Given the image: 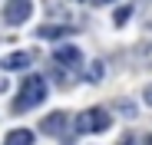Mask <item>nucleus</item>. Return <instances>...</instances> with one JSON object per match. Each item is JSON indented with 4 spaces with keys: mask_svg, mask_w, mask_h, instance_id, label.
I'll list each match as a JSON object with an SVG mask.
<instances>
[{
    "mask_svg": "<svg viewBox=\"0 0 152 145\" xmlns=\"http://www.w3.org/2000/svg\"><path fill=\"white\" fill-rule=\"evenodd\" d=\"M96 4H116V0H96Z\"/></svg>",
    "mask_w": 152,
    "mask_h": 145,
    "instance_id": "12",
    "label": "nucleus"
},
{
    "mask_svg": "<svg viewBox=\"0 0 152 145\" xmlns=\"http://www.w3.org/2000/svg\"><path fill=\"white\" fill-rule=\"evenodd\" d=\"M99 69H103L99 63H93V66H89V79H99V76H103V72H99Z\"/></svg>",
    "mask_w": 152,
    "mask_h": 145,
    "instance_id": "10",
    "label": "nucleus"
},
{
    "mask_svg": "<svg viewBox=\"0 0 152 145\" xmlns=\"http://www.w3.org/2000/svg\"><path fill=\"white\" fill-rule=\"evenodd\" d=\"M4 145H33V132L30 129H13V132H7Z\"/></svg>",
    "mask_w": 152,
    "mask_h": 145,
    "instance_id": "7",
    "label": "nucleus"
},
{
    "mask_svg": "<svg viewBox=\"0 0 152 145\" xmlns=\"http://www.w3.org/2000/svg\"><path fill=\"white\" fill-rule=\"evenodd\" d=\"M73 4H83V0H73Z\"/></svg>",
    "mask_w": 152,
    "mask_h": 145,
    "instance_id": "14",
    "label": "nucleus"
},
{
    "mask_svg": "<svg viewBox=\"0 0 152 145\" xmlns=\"http://www.w3.org/2000/svg\"><path fill=\"white\" fill-rule=\"evenodd\" d=\"M33 4L30 0H7V7H4V20H7V27H20V23H27Z\"/></svg>",
    "mask_w": 152,
    "mask_h": 145,
    "instance_id": "3",
    "label": "nucleus"
},
{
    "mask_svg": "<svg viewBox=\"0 0 152 145\" xmlns=\"http://www.w3.org/2000/svg\"><path fill=\"white\" fill-rule=\"evenodd\" d=\"M73 30L69 27H40V36L43 40H63V36H69Z\"/></svg>",
    "mask_w": 152,
    "mask_h": 145,
    "instance_id": "8",
    "label": "nucleus"
},
{
    "mask_svg": "<svg viewBox=\"0 0 152 145\" xmlns=\"http://www.w3.org/2000/svg\"><path fill=\"white\" fill-rule=\"evenodd\" d=\"M53 63H60V66H80V50H76L73 43H63V46L53 50Z\"/></svg>",
    "mask_w": 152,
    "mask_h": 145,
    "instance_id": "4",
    "label": "nucleus"
},
{
    "mask_svg": "<svg viewBox=\"0 0 152 145\" xmlns=\"http://www.w3.org/2000/svg\"><path fill=\"white\" fill-rule=\"evenodd\" d=\"M129 17H132V7H119L116 17H113V23H116V27H126V20H129Z\"/></svg>",
    "mask_w": 152,
    "mask_h": 145,
    "instance_id": "9",
    "label": "nucleus"
},
{
    "mask_svg": "<svg viewBox=\"0 0 152 145\" xmlns=\"http://www.w3.org/2000/svg\"><path fill=\"white\" fill-rule=\"evenodd\" d=\"M30 66V53H7L4 56V69H27Z\"/></svg>",
    "mask_w": 152,
    "mask_h": 145,
    "instance_id": "6",
    "label": "nucleus"
},
{
    "mask_svg": "<svg viewBox=\"0 0 152 145\" xmlns=\"http://www.w3.org/2000/svg\"><path fill=\"white\" fill-rule=\"evenodd\" d=\"M106 129H109V112L99 109V106L80 112V119H76V132L80 135H96V132H106Z\"/></svg>",
    "mask_w": 152,
    "mask_h": 145,
    "instance_id": "2",
    "label": "nucleus"
},
{
    "mask_svg": "<svg viewBox=\"0 0 152 145\" xmlns=\"http://www.w3.org/2000/svg\"><path fill=\"white\" fill-rule=\"evenodd\" d=\"M149 145H152V135H149Z\"/></svg>",
    "mask_w": 152,
    "mask_h": 145,
    "instance_id": "15",
    "label": "nucleus"
},
{
    "mask_svg": "<svg viewBox=\"0 0 152 145\" xmlns=\"http://www.w3.org/2000/svg\"><path fill=\"white\" fill-rule=\"evenodd\" d=\"M142 99H145V106H152V86H145V92H142Z\"/></svg>",
    "mask_w": 152,
    "mask_h": 145,
    "instance_id": "11",
    "label": "nucleus"
},
{
    "mask_svg": "<svg viewBox=\"0 0 152 145\" xmlns=\"http://www.w3.org/2000/svg\"><path fill=\"white\" fill-rule=\"evenodd\" d=\"M43 99H46V79H43V76H27L23 86H20V99L13 102V109H17V112L33 109V106H40Z\"/></svg>",
    "mask_w": 152,
    "mask_h": 145,
    "instance_id": "1",
    "label": "nucleus"
},
{
    "mask_svg": "<svg viewBox=\"0 0 152 145\" xmlns=\"http://www.w3.org/2000/svg\"><path fill=\"white\" fill-rule=\"evenodd\" d=\"M63 122H66V115H63V112H53V115H46V119H43V125H40V129H43L46 135H60V132H63Z\"/></svg>",
    "mask_w": 152,
    "mask_h": 145,
    "instance_id": "5",
    "label": "nucleus"
},
{
    "mask_svg": "<svg viewBox=\"0 0 152 145\" xmlns=\"http://www.w3.org/2000/svg\"><path fill=\"white\" fill-rule=\"evenodd\" d=\"M122 145H132V138H126V142H122Z\"/></svg>",
    "mask_w": 152,
    "mask_h": 145,
    "instance_id": "13",
    "label": "nucleus"
}]
</instances>
